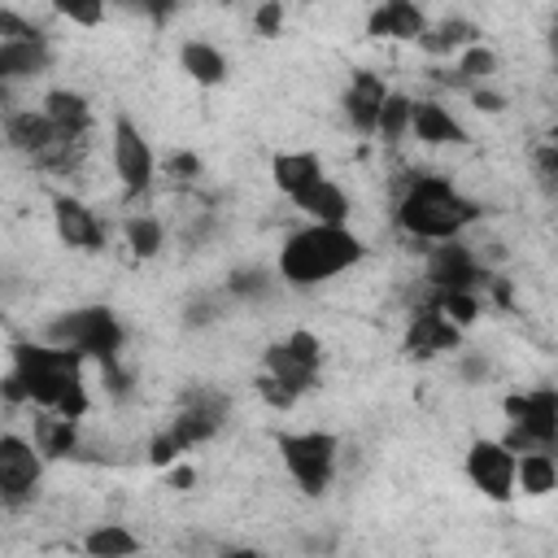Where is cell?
Returning a JSON list of instances; mask_svg holds the SVG:
<instances>
[{
  "mask_svg": "<svg viewBox=\"0 0 558 558\" xmlns=\"http://www.w3.org/2000/svg\"><path fill=\"white\" fill-rule=\"evenodd\" d=\"M83 366H87V357L78 349L17 344L9 375H4V397H9V405H35V410H52L65 418H83L92 410Z\"/></svg>",
  "mask_w": 558,
  "mask_h": 558,
  "instance_id": "obj_1",
  "label": "cell"
},
{
  "mask_svg": "<svg viewBox=\"0 0 558 558\" xmlns=\"http://www.w3.org/2000/svg\"><path fill=\"white\" fill-rule=\"evenodd\" d=\"M366 240L349 227V222H301L296 231L283 235L279 253H275V275L283 288L296 292H314L349 270H357L366 262Z\"/></svg>",
  "mask_w": 558,
  "mask_h": 558,
  "instance_id": "obj_2",
  "label": "cell"
},
{
  "mask_svg": "<svg viewBox=\"0 0 558 558\" xmlns=\"http://www.w3.org/2000/svg\"><path fill=\"white\" fill-rule=\"evenodd\" d=\"M480 218H484V205L471 201L449 174H414L401 187L397 209H392L397 231L418 240L423 248L440 240H462Z\"/></svg>",
  "mask_w": 558,
  "mask_h": 558,
  "instance_id": "obj_3",
  "label": "cell"
},
{
  "mask_svg": "<svg viewBox=\"0 0 558 558\" xmlns=\"http://www.w3.org/2000/svg\"><path fill=\"white\" fill-rule=\"evenodd\" d=\"M275 449H279V462H283L288 480H292L305 497L327 493V484L336 480V466H340V436H336V432H323V427L279 432Z\"/></svg>",
  "mask_w": 558,
  "mask_h": 558,
  "instance_id": "obj_4",
  "label": "cell"
},
{
  "mask_svg": "<svg viewBox=\"0 0 558 558\" xmlns=\"http://www.w3.org/2000/svg\"><path fill=\"white\" fill-rule=\"evenodd\" d=\"M109 166H113V179H118L126 201H140L157 183L161 161H157L148 135L140 131V122H131L126 113H118L109 126Z\"/></svg>",
  "mask_w": 558,
  "mask_h": 558,
  "instance_id": "obj_5",
  "label": "cell"
},
{
  "mask_svg": "<svg viewBox=\"0 0 558 558\" xmlns=\"http://www.w3.org/2000/svg\"><path fill=\"white\" fill-rule=\"evenodd\" d=\"M506 410V440L514 449H554L558 453V392L527 388L501 401Z\"/></svg>",
  "mask_w": 558,
  "mask_h": 558,
  "instance_id": "obj_6",
  "label": "cell"
},
{
  "mask_svg": "<svg viewBox=\"0 0 558 558\" xmlns=\"http://www.w3.org/2000/svg\"><path fill=\"white\" fill-rule=\"evenodd\" d=\"M462 471H466V480H471V488L480 493V497H488V501H497V506H506V501H514L519 497V449L501 436H480V440H471V449H466V458H462Z\"/></svg>",
  "mask_w": 558,
  "mask_h": 558,
  "instance_id": "obj_7",
  "label": "cell"
},
{
  "mask_svg": "<svg viewBox=\"0 0 558 558\" xmlns=\"http://www.w3.org/2000/svg\"><path fill=\"white\" fill-rule=\"evenodd\" d=\"M52 344H65V349H78L87 362H113L118 349H122V323L113 318V310H70L52 323Z\"/></svg>",
  "mask_w": 558,
  "mask_h": 558,
  "instance_id": "obj_8",
  "label": "cell"
},
{
  "mask_svg": "<svg viewBox=\"0 0 558 558\" xmlns=\"http://www.w3.org/2000/svg\"><path fill=\"white\" fill-rule=\"evenodd\" d=\"M44 449L35 445V436L22 432H4L0 436V506L4 510H22L35 501L39 480H44Z\"/></svg>",
  "mask_w": 558,
  "mask_h": 558,
  "instance_id": "obj_9",
  "label": "cell"
},
{
  "mask_svg": "<svg viewBox=\"0 0 558 558\" xmlns=\"http://www.w3.org/2000/svg\"><path fill=\"white\" fill-rule=\"evenodd\" d=\"M52 65V48H48V35L26 22L17 9H4L0 13V78L4 83H17V78H35Z\"/></svg>",
  "mask_w": 558,
  "mask_h": 558,
  "instance_id": "obj_10",
  "label": "cell"
},
{
  "mask_svg": "<svg viewBox=\"0 0 558 558\" xmlns=\"http://www.w3.org/2000/svg\"><path fill=\"white\" fill-rule=\"evenodd\" d=\"M318 366H323V344L314 331H301V327L262 353V371L270 379H279L283 388H292L296 397H305L318 384Z\"/></svg>",
  "mask_w": 558,
  "mask_h": 558,
  "instance_id": "obj_11",
  "label": "cell"
},
{
  "mask_svg": "<svg viewBox=\"0 0 558 558\" xmlns=\"http://www.w3.org/2000/svg\"><path fill=\"white\" fill-rule=\"evenodd\" d=\"M423 283L432 292H453V288H475L480 292V283H488V270L462 235V240H440V244L423 248Z\"/></svg>",
  "mask_w": 558,
  "mask_h": 558,
  "instance_id": "obj_12",
  "label": "cell"
},
{
  "mask_svg": "<svg viewBox=\"0 0 558 558\" xmlns=\"http://www.w3.org/2000/svg\"><path fill=\"white\" fill-rule=\"evenodd\" d=\"M405 349L414 357H436V353H453L462 349V327L427 296L418 301V310L410 314V327H405Z\"/></svg>",
  "mask_w": 558,
  "mask_h": 558,
  "instance_id": "obj_13",
  "label": "cell"
},
{
  "mask_svg": "<svg viewBox=\"0 0 558 558\" xmlns=\"http://www.w3.org/2000/svg\"><path fill=\"white\" fill-rule=\"evenodd\" d=\"M52 231L70 253H100L105 240H109V231L96 218V209L83 205L78 196H57L52 201Z\"/></svg>",
  "mask_w": 558,
  "mask_h": 558,
  "instance_id": "obj_14",
  "label": "cell"
},
{
  "mask_svg": "<svg viewBox=\"0 0 558 558\" xmlns=\"http://www.w3.org/2000/svg\"><path fill=\"white\" fill-rule=\"evenodd\" d=\"M427 26L432 22L418 0H375L366 13V35L388 44H418Z\"/></svg>",
  "mask_w": 558,
  "mask_h": 558,
  "instance_id": "obj_15",
  "label": "cell"
},
{
  "mask_svg": "<svg viewBox=\"0 0 558 558\" xmlns=\"http://www.w3.org/2000/svg\"><path fill=\"white\" fill-rule=\"evenodd\" d=\"M388 83L375 74V70H357L349 74V87H344V118L357 135H375L379 131V113H384V100H388Z\"/></svg>",
  "mask_w": 558,
  "mask_h": 558,
  "instance_id": "obj_16",
  "label": "cell"
},
{
  "mask_svg": "<svg viewBox=\"0 0 558 558\" xmlns=\"http://www.w3.org/2000/svg\"><path fill=\"white\" fill-rule=\"evenodd\" d=\"M270 179L288 201H301L318 179H327V166H323V157L314 148H288V153H275Z\"/></svg>",
  "mask_w": 558,
  "mask_h": 558,
  "instance_id": "obj_17",
  "label": "cell"
},
{
  "mask_svg": "<svg viewBox=\"0 0 558 558\" xmlns=\"http://www.w3.org/2000/svg\"><path fill=\"white\" fill-rule=\"evenodd\" d=\"M410 135L427 148H449L466 140V126L453 118V109L445 100H414V118H410Z\"/></svg>",
  "mask_w": 558,
  "mask_h": 558,
  "instance_id": "obj_18",
  "label": "cell"
},
{
  "mask_svg": "<svg viewBox=\"0 0 558 558\" xmlns=\"http://www.w3.org/2000/svg\"><path fill=\"white\" fill-rule=\"evenodd\" d=\"M179 70L183 78H192L196 87H222L227 74H231V61L218 44L209 39H183L179 44Z\"/></svg>",
  "mask_w": 558,
  "mask_h": 558,
  "instance_id": "obj_19",
  "label": "cell"
},
{
  "mask_svg": "<svg viewBox=\"0 0 558 558\" xmlns=\"http://www.w3.org/2000/svg\"><path fill=\"white\" fill-rule=\"evenodd\" d=\"M310 222H349L353 218V201H349V192L327 174V179H318L301 201H292Z\"/></svg>",
  "mask_w": 558,
  "mask_h": 558,
  "instance_id": "obj_20",
  "label": "cell"
},
{
  "mask_svg": "<svg viewBox=\"0 0 558 558\" xmlns=\"http://www.w3.org/2000/svg\"><path fill=\"white\" fill-rule=\"evenodd\" d=\"M65 135H78V140H87V131H92V105H87V96L83 92H70V87H52L48 96H44V105H39Z\"/></svg>",
  "mask_w": 558,
  "mask_h": 558,
  "instance_id": "obj_21",
  "label": "cell"
},
{
  "mask_svg": "<svg viewBox=\"0 0 558 558\" xmlns=\"http://www.w3.org/2000/svg\"><path fill=\"white\" fill-rule=\"evenodd\" d=\"M558 488V453L554 449H519V493L549 497Z\"/></svg>",
  "mask_w": 558,
  "mask_h": 558,
  "instance_id": "obj_22",
  "label": "cell"
},
{
  "mask_svg": "<svg viewBox=\"0 0 558 558\" xmlns=\"http://www.w3.org/2000/svg\"><path fill=\"white\" fill-rule=\"evenodd\" d=\"M471 44H480V26H471L466 17L432 22V26L423 31V39H418V48L432 52V57H458V52L471 48Z\"/></svg>",
  "mask_w": 558,
  "mask_h": 558,
  "instance_id": "obj_23",
  "label": "cell"
},
{
  "mask_svg": "<svg viewBox=\"0 0 558 558\" xmlns=\"http://www.w3.org/2000/svg\"><path fill=\"white\" fill-rule=\"evenodd\" d=\"M35 445L44 449V458H70L78 449V418H65V414H52V410H39L35 414Z\"/></svg>",
  "mask_w": 558,
  "mask_h": 558,
  "instance_id": "obj_24",
  "label": "cell"
},
{
  "mask_svg": "<svg viewBox=\"0 0 558 558\" xmlns=\"http://www.w3.org/2000/svg\"><path fill=\"white\" fill-rule=\"evenodd\" d=\"M497 70H501V52L488 48V44L480 39V44H471V48H462V52L453 57V74H449V83H458V87L471 92L475 83L497 78Z\"/></svg>",
  "mask_w": 558,
  "mask_h": 558,
  "instance_id": "obj_25",
  "label": "cell"
},
{
  "mask_svg": "<svg viewBox=\"0 0 558 558\" xmlns=\"http://www.w3.org/2000/svg\"><path fill=\"white\" fill-rule=\"evenodd\" d=\"M122 240H126V248H131L140 262H153V257L166 248V222H161L157 214L135 209V214L122 218Z\"/></svg>",
  "mask_w": 558,
  "mask_h": 558,
  "instance_id": "obj_26",
  "label": "cell"
},
{
  "mask_svg": "<svg viewBox=\"0 0 558 558\" xmlns=\"http://www.w3.org/2000/svg\"><path fill=\"white\" fill-rule=\"evenodd\" d=\"M140 545L144 541L126 523H96L83 536V554H92V558H131V554H140Z\"/></svg>",
  "mask_w": 558,
  "mask_h": 558,
  "instance_id": "obj_27",
  "label": "cell"
},
{
  "mask_svg": "<svg viewBox=\"0 0 558 558\" xmlns=\"http://www.w3.org/2000/svg\"><path fill=\"white\" fill-rule=\"evenodd\" d=\"M410 118H414V100H410L405 92H388L375 140H384V144H401V140L410 135Z\"/></svg>",
  "mask_w": 558,
  "mask_h": 558,
  "instance_id": "obj_28",
  "label": "cell"
},
{
  "mask_svg": "<svg viewBox=\"0 0 558 558\" xmlns=\"http://www.w3.org/2000/svg\"><path fill=\"white\" fill-rule=\"evenodd\" d=\"M432 301H436V305H440V310H445V314H449V318H453V323H458L462 331H466V327H471V323L480 318V292H475V288L432 292Z\"/></svg>",
  "mask_w": 558,
  "mask_h": 558,
  "instance_id": "obj_29",
  "label": "cell"
},
{
  "mask_svg": "<svg viewBox=\"0 0 558 558\" xmlns=\"http://www.w3.org/2000/svg\"><path fill=\"white\" fill-rule=\"evenodd\" d=\"M57 17H65L70 26H83V31H96L109 13V0H52Z\"/></svg>",
  "mask_w": 558,
  "mask_h": 558,
  "instance_id": "obj_30",
  "label": "cell"
},
{
  "mask_svg": "<svg viewBox=\"0 0 558 558\" xmlns=\"http://www.w3.org/2000/svg\"><path fill=\"white\" fill-rule=\"evenodd\" d=\"M253 31H257L262 39H275V35L283 31V0H262V4L253 9Z\"/></svg>",
  "mask_w": 558,
  "mask_h": 558,
  "instance_id": "obj_31",
  "label": "cell"
},
{
  "mask_svg": "<svg viewBox=\"0 0 558 558\" xmlns=\"http://www.w3.org/2000/svg\"><path fill=\"white\" fill-rule=\"evenodd\" d=\"M166 170H170L174 179H196V174H201V157H196V153H170V157H166Z\"/></svg>",
  "mask_w": 558,
  "mask_h": 558,
  "instance_id": "obj_32",
  "label": "cell"
},
{
  "mask_svg": "<svg viewBox=\"0 0 558 558\" xmlns=\"http://www.w3.org/2000/svg\"><path fill=\"white\" fill-rule=\"evenodd\" d=\"M471 105H475V109H484V113H497L506 100H501V92H493V87L475 83V87H471Z\"/></svg>",
  "mask_w": 558,
  "mask_h": 558,
  "instance_id": "obj_33",
  "label": "cell"
},
{
  "mask_svg": "<svg viewBox=\"0 0 558 558\" xmlns=\"http://www.w3.org/2000/svg\"><path fill=\"white\" fill-rule=\"evenodd\" d=\"M192 480H196V471H192V466H170V475H166V484H170V488H192Z\"/></svg>",
  "mask_w": 558,
  "mask_h": 558,
  "instance_id": "obj_34",
  "label": "cell"
},
{
  "mask_svg": "<svg viewBox=\"0 0 558 558\" xmlns=\"http://www.w3.org/2000/svg\"><path fill=\"white\" fill-rule=\"evenodd\" d=\"M549 148H558V113H554V122H549Z\"/></svg>",
  "mask_w": 558,
  "mask_h": 558,
  "instance_id": "obj_35",
  "label": "cell"
}]
</instances>
